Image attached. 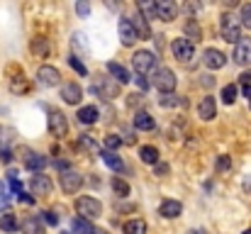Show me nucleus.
Returning a JSON list of instances; mask_svg holds the SVG:
<instances>
[{"instance_id":"obj_1","label":"nucleus","mask_w":251,"mask_h":234,"mask_svg":"<svg viewBox=\"0 0 251 234\" xmlns=\"http://www.w3.org/2000/svg\"><path fill=\"white\" fill-rule=\"evenodd\" d=\"M220 34H222L225 42L239 44V39H242V22H239L232 12H225V15L220 17Z\"/></svg>"},{"instance_id":"obj_2","label":"nucleus","mask_w":251,"mask_h":234,"mask_svg":"<svg viewBox=\"0 0 251 234\" xmlns=\"http://www.w3.org/2000/svg\"><path fill=\"white\" fill-rule=\"evenodd\" d=\"M74 208H76V212H78L83 220H88V222L102 215V205H100V200H95L93 195H81V198H76Z\"/></svg>"},{"instance_id":"obj_3","label":"nucleus","mask_w":251,"mask_h":234,"mask_svg":"<svg viewBox=\"0 0 251 234\" xmlns=\"http://www.w3.org/2000/svg\"><path fill=\"white\" fill-rule=\"evenodd\" d=\"M151 85H154L161 95H168V93L176 90V74H173L171 69H166V66H161L159 71H154Z\"/></svg>"},{"instance_id":"obj_4","label":"nucleus","mask_w":251,"mask_h":234,"mask_svg":"<svg viewBox=\"0 0 251 234\" xmlns=\"http://www.w3.org/2000/svg\"><path fill=\"white\" fill-rule=\"evenodd\" d=\"M59 183H61V190H64V193L74 195V193H78V190H81V185H83V176H81L78 171L69 168V171H61Z\"/></svg>"},{"instance_id":"obj_5","label":"nucleus","mask_w":251,"mask_h":234,"mask_svg":"<svg viewBox=\"0 0 251 234\" xmlns=\"http://www.w3.org/2000/svg\"><path fill=\"white\" fill-rule=\"evenodd\" d=\"M49 132H51V137H59V139L69 134V120H66V115L61 110H51L49 112Z\"/></svg>"},{"instance_id":"obj_6","label":"nucleus","mask_w":251,"mask_h":234,"mask_svg":"<svg viewBox=\"0 0 251 234\" xmlns=\"http://www.w3.org/2000/svg\"><path fill=\"white\" fill-rule=\"evenodd\" d=\"M171 52H173V56H176L178 61L188 64V61L193 59V54H195V44H193V42H188L185 37H180V39H173Z\"/></svg>"},{"instance_id":"obj_7","label":"nucleus","mask_w":251,"mask_h":234,"mask_svg":"<svg viewBox=\"0 0 251 234\" xmlns=\"http://www.w3.org/2000/svg\"><path fill=\"white\" fill-rule=\"evenodd\" d=\"M132 66H134L137 76H144V74H149V71L156 66V56H154L151 52H137V54L132 56Z\"/></svg>"},{"instance_id":"obj_8","label":"nucleus","mask_w":251,"mask_h":234,"mask_svg":"<svg viewBox=\"0 0 251 234\" xmlns=\"http://www.w3.org/2000/svg\"><path fill=\"white\" fill-rule=\"evenodd\" d=\"M29 190H32V195H42V198H47V195H51L54 183H51L49 176L37 173V176H32V181H29Z\"/></svg>"},{"instance_id":"obj_9","label":"nucleus","mask_w":251,"mask_h":234,"mask_svg":"<svg viewBox=\"0 0 251 234\" xmlns=\"http://www.w3.org/2000/svg\"><path fill=\"white\" fill-rule=\"evenodd\" d=\"M37 83H39L42 88H54V85H59V83H61L59 69H54V66H39V69H37Z\"/></svg>"},{"instance_id":"obj_10","label":"nucleus","mask_w":251,"mask_h":234,"mask_svg":"<svg viewBox=\"0 0 251 234\" xmlns=\"http://www.w3.org/2000/svg\"><path fill=\"white\" fill-rule=\"evenodd\" d=\"M117 32H120V39H122L125 47H132V44L139 39V34H137V29H134V22H132L129 17H122V20L117 22Z\"/></svg>"},{"instance_id":"obj_11","label":"nucleus","mask_w":251,"mask_h":234,"mask_svg":"<svg viewBox=\"0 0 251 234\" xmlns=\"http://www.w3.org/2000/svg\"><path fill=\"white\" fill-rule=\"evenodd\" d=\"M232 59H234V64H239V66H249L251 64V39L249 37H242L239 44H234Z\"/></svg>"},{"instance_id":"obj_12","label":"nucleus","mask_w":251,"mask_h":234,"mask_svg":"<svg viewBox=\"0 0 251 234\" xmlns=\"http://www.w3.org/2000/svg\"><path fill=\"white\" fill-rule=\"evenodd\" d=\"M156 2V17L164 22H173L178 15V5L173 0H154Z\"/></svg>"},{"instance_id":"obj_13","label":"nucleus","mask_w":251,"mask_h":234,"mask_svg":"<svg viewBox=\"0 0 251 234\" xmlns=\"http://www.w3.org/2000/svg\"><path fill=\"white\" fill-rule=\"evenodd\" d=\"M202 64H205L210 71H217V69H222V66L227 64V56H225L220 49H205V54H202Z\"/></svg>"},{"instance_id":"obj_14","label":"nucleus","mask_w":251,"mask_h":234,"mask_svg":"<svg viewBox=\"0 0 251 234\" xmlns=\"http://www.w3.org/2000/svg\"><path fill=\"white\" fill-rule=\"evenodd\" d=\"M198 117L200 120H205V122H210V120H215L217 117V103H215V98H202L200 103H198Z\"/></svg>"},{"instance_id":"obj_15","label":"nucleus","mask_w":251,"mask_h":234,"mask_svg":"<svg viewBox=\"0 0 251 234\" xmlns=\"http://www.w3.org/2000/svg\"><path fill=\"white\" fill-rule=\"evenodd\" d=\"M61 98H64V103H69V105H78L81 98H83V90H81L78 83H64V85H61Z\"/></svg>"},{"instance_id":"obj_16","label":"nucleus","mask_w":251,"mask_h":234,"mask_svg":"<svg viewBox=\"0 0 251 234\" xmlns=\"http://www.w3.org/2000/svg\"><path fill=\"white\" fill-rule=\"evenodd\" d=\"M25 168L27 171H34V173H42L44 171V166H47V158L42 154H37V152H25Z\"/></svg>"},{"instance_id":"obj_17","label":"nucleus","mask_w":251,"mask_h":234,"mask_svg":"<svg viewBox=\"0 0 251 234\" xmlns=\"http://www.w3.org/2000/svg\"><path fill=\"white\" fill-rule=\"evenodd\" d=\"M22 234H44V222H42V217H37V215H29V217H25L22 220Z\"/></svg>"},{"instance_id":"obj_18","label":"nucleus","mask_w":251,"mask_h":234,"mask_svg":"<svg viewBox=\"0 0 251 234\" xmlns=\"http://www.w3.org/2000/svg\"><path fill=\"white\" fill-rule=\"evenodd\" d=\"M93 93H100V98H117V93H120V83L117 80H100V85H95L93 88Z\"/></svg>"},{"instance_id":"obj_19","label":"nucleus","mask_w":251,"mask_h":234,"mask_svg":"<svg viewBox=\"0 0 251 234\" xmlns=\"http://www.w3.org/2000/svg\"><path fill=\"white\" fill-rule=\"evenodd\" d=\"M10 71H12V78H10V90H12V93H17V95H20V93H27V90H29V83H27L25 74H22L20 69H15V66H12Z\"/></svg>"},{"instance_id":"obj_20","label":"nucleus","mask_w":251,"mask_h":234,"mask_svg":"<svg viewBox=\"0 0 251 234\" xmlns=\"http://www.w3.org/2000/svg\"><path fill=\"white\" fill-rule=\"evenodd\" d=\"M180 212H183V205H180L178 200H164V203L159 205V215L166 217V220L180 217Z\"/></svg>"},{"instance_id":"obj_21","label":"nucleus","mask_w":251,"mask_h":234,"mask_svg":"<svg viewBox=\"0 0 251 234\" xmlns=\"http://www.w3.org/2000/svg\"><path fill=\"white\" fill-rule=\"evenodd\" d=\"M134 127H137L139 132H151V130L156 127V122H154V117H151L147 110H139V112L134 115Z\"/></svg>"},{"instance_id":"obj_22","label":"nucleus","mask_w":251,"mask_h":234,"mask_svg":"<svg viewBox=\"0 0 251 234\" xmlns=\"http://www.w3.org/2000/svg\"><path fill=\"white\" fill-rule=\"evenodd\" d=\"M107 71L112 74V80H117L120 85H125V83L132 80V78H129V71H127L122 64H117V61H110V64H107Z\"/></svg>"},{"instance_id":"obj_23","label":"nucleus","mask_w":251,"mask_h":234,"mask_svg":"<svg viewBox=\"0 0 251 234\" xmlns=\"http://www.w3.org/2000/svg\"><path fill=\"white\" fill-rule=\"evenodd\" d=\"M78 125H95L98 122V117H100V112H98V107L95 105H85L78 110Z\"/></svg>"},{"instance_id":"obj_24","label":"nucleus","mask_w":251,"mask_h":234,"mask_svg":"<svg viewBox=\"0 0 251 234\" xmlns=\"http://www.w3.org/2000/svg\"><path fill=\"white\" fill-rule=\"evenodd\" d=\"M29 47H32V54H34V56H39V59H47V56L51 54L49 39H44V37H34Z\"/></svg>"},{"instance_id":"obj_25","label":"nucleus","mask_w":251,"mask_h":234,"mask_svg":"<svg viewBox=\"0 0 251 234\" xmlns=\"http://www.w3.org/2000/svg\"><path fill=\"white\" fill-rule=\"evenodd\" d=\"M132 22H134V29H137V34H139L142 39L151 37V29H149V20H147V17H144V15L139 12V10H137V15H134V20H132Z\"/></svg>"},{"instance_id":"obj_26","label":"nucleus","mask_w":251,"mask_h":234,"mask_svg":"<svg viewBox=\"0 0 251 234\" xmlns=\"http://www.w3.org/2000/svg\"><path fill=\"white\" fill-rule=\"evenodd\" d=\"M100 158H102L112 171H125V161L115 154V152H107V149H105V152H100Z\"/></svg>"},{"instance_id":"obj_27","label":"nucleus","mask_w":251,"mask_h":234,"mask_svg":"<svg viewBox=\"0 0 251 234\" xmlns=\"http://www.w3.org/2000/svg\"><path fill=\"white\" fill-rule=\"evenodd\" d=\"M0 230H2V232H17V230H20V222H17V217H15V215H12V212H5V215H2V217H0Z\"/></svg>"},{"instance_id":"obj_28","label":"nucleus","mask_w":251,"mask_h":234,"mask_svg":"<svg viewBox=\"0 0 251 234\" xmlns=\"http://www.w3.org/2000/svg\"><path fill=\"white\" fill-rule=\"evenodd\" d=\"M139 158H142L144 163L156 166V163H159V149H156V147H142V149H139Z\"/></svg>"},{"instance_id":"obj_29","label":"nucleus","mask_w":251,"mask_h":234,"mask_svg":"<svg viewBox=\"0 0 251 234\" xmlns=\"http://www.w3.org/2000/svg\"><path fill=\"white\" fill-rule=\"evenodd\" d=\"M122 232L125 234H147V222H144V220H129V222H125Z\"/></svg>"},{"instance_id":"obj_30","label":"nucleus","mask_w":251,"mask_h":234,"mask_svg":"<svg viewBox=\"0 0 251 234\" xmlns=\"http://www.w3.org/2000/svg\"><path fill=\"white\" fill-rule=\"evenodd\" d=\"M71 227H74V234H95L98 232V227H93V225H90L88 220H83V217H76Z\"/></svg>"},{"instance_id":"obj_31","label":"nucleus","mask_w":251,"mask_h":234,"mask_svg":"<svg viewBox=\"0 0 251 234\" xmlns=\"http://www.w3.org/2000/svg\"><path fill=\"white\" fill-rule=\"evenodd\" d=\"M185 34H188L185 39L195 44V39L200 42V37H202V29H200V25H198L195 20H188V22H185Z\"/></svg>"},{"instance_id":"obj_32","label":"nucleus","mask_w":251,"mask_h":234,"mask_svg":"<svg viewBox=\"0 0 251 234\" xmlns=\"http://www.w3.org/2000/svg\"><path fill=\"white\" fill-rule=\"evenodd\" d=\"M159 103H161L164 107H178V105H180V107H185V105H188V103H185L183 98H178V95H173V93H168V95H161V98H159Z\"/></svg>"},{"instance_id":"obj_33","label":"nucleus","mask_w":251,"mask_h":234,"mask_svg":"<svg viewBox=\"0 0 251 234\" xmlns=\"http://www.w3.org/2000/svg\"><path fill=\"white\" fill-rule=\"evenodd\" d=\"M237 100V85H225L222 88V103L225 105H234Z\"/></svg>"},{"instance_id":"obj_34","label":"nucleus","mask_w":251,"mask_h":234,"mask_svg":"<svg viewBox=\"0 0 251 234\" xmlns=\"http://www.w3.org/2000/svg\"><path fill=\"white\" fill-rule=\"evenodd\" d=\"M78 147H81V149H88V152H100V147L95 144V139H93L90 134H81V137H78Z\"/></svg>"},{"instance_id":"obj_35","label":"nucleus","mask_w":251,"mask_h":234,"mask_svg":"<svg viewBox=\"0 0 251 234\" xmlns=\"http://www.w3.org/2000/svg\"><path fill=\"white\" fill-rule=\"evenodd\" d=\"M112 190H115L120 198H127V195H129V185H127V181H122V178H115V181H112Z\"/></svg>"},{"instance_id":"obj_36","label":"nucleus","mask_w":251,"mask_h":234,"mask_svg":"<svg viewBox=\"0 0 251 234\" xmlns=\"http://www.w3.org/2000/svg\"><path fill=\"white\" fill-rule=\"evenodd\" d=\"M71 47H74V52H81V49H83V54H88V44H85V37L81 32H76V34L71 37Z\"/></svg>"},{"instance_id":"obj_37","label":"nucleus","mask_w":251,"mask_h":234,"mask_svg":"<svg viewBox=\"0 0 251 234\" xmlns=\"http://www.w3.org/2000/svg\"><path fill=\"white\" fill-rule=\"evenodd\" d=\"M239 83H242V93H244V98H249V107H251V74H242L239 76Z\"/></svg>"},{"instance_id":"obj_38","label":"nucleus","mask_w":251,"mask_h":234,"mask_svg":"<svg viewBox=\"0 0 251 234\" xmlns=\"http://www.w3.org/2000/svg\"><path fill=\"white\" fill-rule=\"evenodd\" d=\"M69 64H71V69H74L76 74H81V76H88V69H85V64L81 61V59H78V56H76V54H71V56H69Z\"/></svg>"},{"instance_id":"obj_39","label":"nucleus","mask_w":251,"mask_h":234,"mask_svg":"<svg viewBox=\"0 0 251 234\" xmlns=\"http://www.w3.org/2000/svg\"><path fill=\"white\" fill-rule=\"evenodd\" d=\"M239 22H242V27L251 29V2L242 5V15H239Z\"/></svg>"},{"instance_id":"obj_40","label":"nucleus","mask_w":251,"mask_h":234,"mask_svg":"<svg viewBox=\"0 0 251 234\" xmlns=\"http://www.w3.org/2000/svg\"><path fill=\"white\" fill-rule=\"evenodd\" d=\"M120 144H122V137H117V134H107V137H105V147H107V152L120 149Z\"/></svg>"},{"instance_id":"obj_41","label":"nucleus","mask_w":251,"mask_h":234,"mask_svg":"<svg viewBox=\"0 0 251 234\" xmlns=\"http://www.w3.org/2000/svg\"><path fill=\"white\" fill-rule=\"evenodd\" d=\"M229 166H232V158H229V156H220V158H217V163H215V168H217L220 173L229 171Z\"/></svg>"},{"instance_id":"obj_42","label":"nucleus","mask_w":251,"mask_h":234,"mask_svg":"<svg viewBox=\"0 0 251 234\" xmlns=\"http://www.w3.org/2000/svg\"><path fill=\"white\" fill-rule=\"evenodd\" d=\"M42 220L47 222V225H51V227H56L59 225V217L51 212V210H47V212H42Z\"/></svg>"},{"instance_id":"obj_43","label":"nucleus","mask_w":251,"mask_h":234,"mask_svg":"<svg viewBox=\"0 0 251 234\" xmlns=\"http://www.w3.org/2000/svg\"><path fill=\"white\" fill-rule=\"evenodd\" d=\"M168 173H171V168H168V163H164V161H159L154 166V176H168Z\"/></svg>"},{"instance_id":"obj_44","label":"nucleus","mask_w":251,"mask_h":234,"mask_svg":"<svg viewBox=\"0 0 251 234\" xmlns=\"http://www.w3.org/2000/svg\"><path fill=\"white\" fill-rule=\"evenodd\" d=\"M0 161H2V163H10V161H12V152H10L7 147L0 149Z\"/></svg>"},{"instance_id":"obj_45","label":"nucleus","mask_w":251,"mask_h":234,"mask_svg":"<svg viewBox=\"0 0 251 234\" xmlns=\"http://www.w3.org/2000/svg\"><path fill=\"white\" fill-rule=\"evenodd\" d=\"M76 12H78V15H90V5H88V2H76Z\"/></svg>"},{"instance_id":"obj_46","label":"nucleus","mask_w":251,"mask_h":234,"mask_svg":"<svg viewBox=\"0 0 251 234\" xmlns=\"http://www.w3.org/2000/svg\"><path fill=\"white\" fill-rule=\"evenodd\" d=\"M10 137H12V132H10V130H5V127H0V144H7V142H10Z\"/></svg>"},{"instance_id":"obj_47","label":"nucleus","mask_w":251,"mask_h":234,"mask_svg":"<svg viewBox=\"0 0 251 234\" xmlns=\"http://www.w3.org/2000/svg\"><path fill=\"white\" fill-rule=\"evenodd\" d=\"M154 47H156L159 54L164 52V34H156V37H154Z\"/></svg>"},{"instance_id":"obj_48","label":"nucleus","mask_w":251,"mask_h":234,"mask_svg":"<svg viewBox=\"0 0 251 234\" xmlns=\"http://www.w3.org/2000/svg\"><path fill=\"white\" fill-rule=\"evenodd\" d=\"M200 7H202L200 2H185V10L188 12H200Z\"/></svg>"},{"instance_id":"obj_49","label":"nucleus","mask_w":251,"mask_h":234,"mask_svg":"<svg viewBox=\"0 0 251 234\" xmlns=\"http://www.w3.org/2000/svg\"><path fill=\"white\" fill-rule=\"evenodd\" d=\"M17 200H20V203H27V205H32V203H34V198H32V195H27V193H20V195H17Z\"/></svg>"},{"instance_id":"obj_50","label":"nucleus","mask_w":251,"mask_h":234,"mask_svg":"<svg viewBox=\"0 0 251 234\" xmlns=\"http://www.w3.org/2000/svg\"><path fill=\"white\" fill-rule=\"evenodd\" d=\"M0 203H2V205H7V190H5L2 181H0Z\"/></svg>"},{"instance_id":"obj_51","label":"nucleus","mask_w":251,"mask_h":234,"mask_svg":"<svg viewBox=\"0 0 251 234\" xmlns=\"http://www.w3.org/2000/svg\"><path fill=\"white\" fill-rule=\"evenodd\" d=\"M137 85H139V90H142V93H144V90L149 88V83L144 80V76H137Z\"/></svg>"},{"instance_id":"obj_52","label":"nucleus","mask_w":251,"mask_h":234,"mask_svg":"<svg viewBox=\"0 0 251 234\" xmlns=\"http://www.w3.org/2000/svg\"><path fill=\"white\" fill-rule=\"evenodd\" d=\"M244 185H247V190H249V193H251V178H249V181H247V183H244Z\"/></svg>"},{"instance_id":"obj_53","label":"nucleus","mask_w":251,"mask_h":234,"mask_svg":"<svg viewBox=\"0 0 251 234\" xmlns=\"http://www.w3.org/2000/svg\"><path fill=\"white\" fill-rule=\"evenodd\" d=\"M190 234H207L205 230H195V232H190Z\"/></svg>"},{"instance_id":"obj_54","label":"nucleus","mask_w":251,"mask_h":234,"mask_svg":"<svg viewBox=\"0 0 251 234\" xmlns=\"http://www.w3.org/2000/svg\"><path fill=\"white\" fill-rule=\"evenodd\" d=\"M95 234H107V232H105V230H98V232H95Z\"/></svg>"},{"instance_id":"obj_55","label":"nucleus","mask_w":251,"mask_h":234,"mask_svg":"<svg viewBox=\"0 0 251 234\" xmlns=\"http://www.w3.org/2000/svg\"><path fill=\"white\" fill-rule=\"evenodd\" d=\"M244 234H251V230H247V232H244Z\"/></svg>"},{"instance_id":"obj_56","label":"nucleus","mask_w":251,"mask_h":234,"mask_svg":"<svg viewBox=\"0 0 251 234\" xmlns=\"http://www.w3.org/2000/svg\"><path fill=\"white\" fill-rule=\"evenodd\" d=\"M61 234H69V232H61Z\"/></svg>"}]
</instances>
